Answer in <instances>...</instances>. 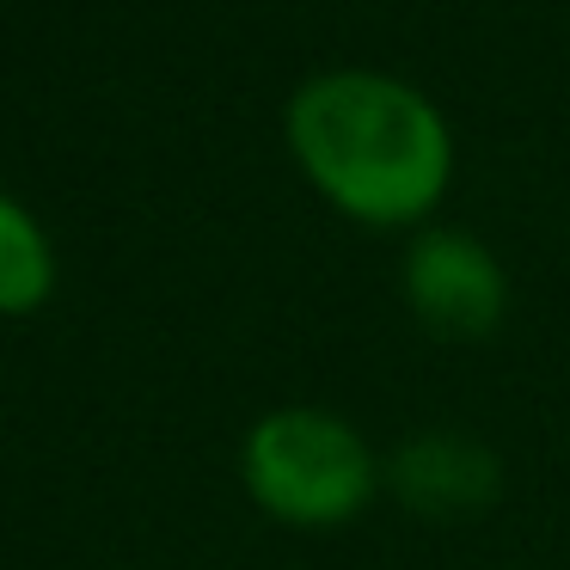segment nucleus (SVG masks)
Listing matches in <instances>:
<instances>
[{"label":"nucleus","mask_w":570,"mask_h":570,"mask_svg":"<svg viewBox=\"0 0 570 570\" xmlns=\"http://www.w3.org/2000/svg\"><path fill=\"white\" fill-rule=\"evenodd\" d=\"M283 136L307 185L362 227H423L454 190V129L423 87L381 68L301 80Z\"/></svg>","instance_id":"nucleus-1"},{"label":"nucleus","mask_w":570,"mask_h":570,"mask_svg":"<svg viewBox=\"0 0 570 570\" xmlns=\"http://www.w3.org/2000/svg\"><path fill=\"white\" fill-rule=\"evenodd\" d=\"M239 479L252 503L288 528H344L386 484V460H374L368 435L337 411L283 405L246 430Z\"/></svg>","instance_id":"nucleus-2"},{"label":"nucleus","mask_w":570,"mask_h":570,"mask_svg":"<svg viewBox=\"0 0 570 570\" xmlns=\"http://www.w3.org/2000/svg\"><path fill=\"white\" fill-rule=\"evenodd\" d=\"M399 295L423 332L448 344L491 337L509 313V276L503 258L466 227H417L399 264Z\"/></svg>","instance_id":"nucleus-3"},{"label":"nucleus","mask_w":570,"mask_h":570,"mask_svg":"<svg viewBox=\"0 0 570 570\" xmlns=\"http://www.w3.org/2000/svg\"><path fill=\"white\" fill-rule=\"evenodd\" d=\"M386 484L393 497L423 521H466L484 515L503 491V460L466 430H430L393 448L386 460Z\"/></svg>","instance_id":"nucleus-4"},{"label":"nucleus","mask_w":570,"mask_h":570,"mask_svg":"<svg viewBox=\"0 0 570 570\" xmlns=\"http://www.w3.org/2000/svg\"><path fill=\"white\" fill-rule=\"evenodd\" d=\"M50 283H56L50 239L38 234V222L13 197H0V307L7 313L38 307L50 295Z\"/></svg>","instance_id":"nucleus-5"}]
</instances>
